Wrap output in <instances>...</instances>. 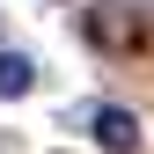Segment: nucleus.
I'll use <instances>...</instances> for the list:
<instances>
[{
    "mask_svg": "<svg viewBox=\"0 0 154 154\" xmlns=\"http://www.w3.org/2000/svg\"><path fill=\"white\" fill-rule=\"evenodd\" d=\"M95 147L103 154H140V118L118 110V103H103L95 110Z\"/></svg>",
    "mask_w": 154,
    "mask_h": 154,
    "instance_id": "obj_1",
    "label": "nucleus"
},
{
    "mask_svg": "<svg viewBox=\"0 0 154 154\" xmlns=\"http://www.w3.org/2000/svg\"><path fill=\"white\" fill-rule=\"evenodd\" d=\"M88 37L95 44H140V22H125V15H110V8H88Z\"/></svg>",
    "mask_w": 154,
    "mask_h": 154,
    "instance_id": "obj_2",
    "label": "nucleus"
},
{
    "mask_svg": "<svg viewBox=\"0 0 154 154\" xmlns=\"http://www.w3.org/2000/svg\"><path fill=\"white\" fill-rule=\"evenodd\" d=\"M29 88H37V66L22 51H0V95H29Z\"/></svg>",
    "mask_w": 154,
    "mask_h": 154,
    "instance_id": "obj_3",
    "label": "nucleus"
}]
</instances>
